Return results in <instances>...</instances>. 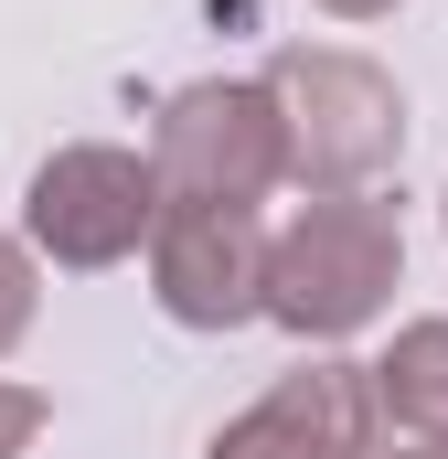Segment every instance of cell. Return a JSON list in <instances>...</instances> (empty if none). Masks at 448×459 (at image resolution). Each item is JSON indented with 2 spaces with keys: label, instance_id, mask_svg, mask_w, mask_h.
I'll return each instance as SVG.
<instances>
[{
  "label": "cell",
  "instance_id": "obj_6",
  "mask_svg": "<svg viewBox=\"0 0 448 459\" xmlns=\"http://www.w3.org/2000/svg\"><path fill=\"white\" fill-rule=\"evenodd\" d=\"M384 406H374V363H299L278 374L203 459H384Z\"/></svg>",
  "mask_w": 448,
  "mask_h": 459
},
{
  "label": "cell",
  "instance_id": "obj_5",
  "mask_svg": "<svg viewBox=\"0 0 448 459\" xmlns=\"http://www.w3.org/2000/svg\"><path fill=\"white\" fill-rule=\"evenodd\" d=\"M267 256H278V235L256 225V204H160L150 299H160L182 332L267 321Z\"/></svg>",
  "mask_w": 448,
  "mask_h": 459
},
{
  "label": "cell",
  "instance_id": "obj_3",
  "mask_svg": "<svg viewBox=\"0 0 448 459\" xmlns=\"http://www.w3.org/2000/svg\"><path fill=\"white\" fill-rule=\"evenodd\" d=\"M150 160L171 204H267L289 182V117L267 97V75H203L160 108Z\"/></svg>",
  "mask_w": 448,
  "mask_h": 459
},
{
  "label": "cell",
  "instance_id": "obj_1",
  "mask_svg": "<svg viewBox=\"0 0 448 459\" xmlns=\"http://www.w3.org/2000/svg\"><path fill=\"white\" fill-rule=\"evenodd\" d=\"M406 278V235L384 204L363 193H321L278 225V256H267V321H289L299 342H352L363 321H384Z\"/></svg>",
  "mask_w": 448,
  "mask_h": 459
},
{
  "label": "cell",
  "instance_id": "obj_10",
  "mask_svg": "<svg viewBox=\"0 0 448 459\" xmlns=\"http://www.w3.org/2000/svg\"><path fill=\"white\" fill-rule=\"evenodd\" d=\"M321 11H341V22H374V11H395V0H321Z\"/></svg>",
  "mask_w": 448,
  "mask_h": 459
},
{
  "label": "cell",
  "instance_id": "obj_8",
  "mask_svg": "<svg viewBox=\"0 0 448 459\" xmlns=\"http://www.w3.org/2000/svg\"><path fill=\"white\" fill-rule=\"evenodd\" d=\"M32 310H43V278H32V246L22 235H0V352L32 332Z\"/></svg>",
  "mask_w": 448,
  "mask_h": 459
},
{
  "label": "cell",
  "instance_id": "obj_2",
  "mask_svg": "<svg viewBox=\"0 0 448 459\" xmlns=\"http://www.w3.org/2000/svg\"><path fill=\"white\" fill-rule=\"evenodd\" d=\"M267 97L289 117V182H310V193H363L406 150V97H395V75L374 54L289 43L267 65Z\"/></svg>",
  "mask_w": 448,
  "mask_h": 459
},
{
  "label": "cell",
  "instance_id": "obj_7",
  "mask_svg": "<svg viewBox=\"0 0 448 459\" xmlns=\"http://www.w3.org/2000/svg\"><path fill=\"white\" fill-rule=\"evenodd\" d=\"M374 406H384V438L417 459H448V321H406L395 352L374 363Z\"/></svg>",
  "mask_w": 448,
  "mask_h": 459
},
{
  "label": "cell",
  "instance_id": "obj_4",
  "mask_svg": "<svg viewBox=\"0 0 448 459\" xmlns=\"http://www.w3.org/2000/svg\"><path fill=\"white\" fill-rule=\"evenodd\" d=\"M160 160H139V150H117V139H75V150H54L43 171H32V193H22V235H32V256H54V267H117V256H139L150 235H160Z\"/></svg>",
  "mask_w": 448,
  "mask_h": 459
},
{
  "label": "cell",
  "instance_id": "obj_11",
  "mask_svg": "<svg viewBox=\"0 0 448 459\" xmlns=\"http://www.w3.org/2000/svg\"><path fill=\"white\" fill-rule=\"evenodd\" d=\"M384 459H395V449H384ZM406 459H417V449H406Z\"/></svg>",
  "mask_w": 448,
  "mask_h": 459
},
{
  "label": "cell",
  "instance_id": "obj_9",
  "mask_svg": "<svg viewBox=\"0 0 448 459\" xmlns=\"http://www.w3.org/2000/svg\"><path fill=\"white\" fill-rule=\"evenodd\" d=\"M32 438H43V395L32 385H0V459H22Z\"/></svg>",
  "mask_w": 448,
  "mask_h": 459
}]
</instances>
